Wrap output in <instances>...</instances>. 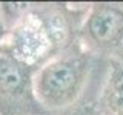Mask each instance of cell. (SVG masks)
Returning a JSON list of instances; mask_svg holds the SVG:
<instances>
[{"label": "cell", "instance_id": "obj_7", "mask_svg": "<svg viewBox=\"0 0 123 115\" xmlns=\"http://www.w3.org/2000/svg\"><path fill=\"white\" fill-rule=\"evenodd\" d=\"M72 115H100V114L94 109V106H88V107H83V109L74 112Z\"/></svg>", "mask_w": 123, "mask_h": 115}, {"label": "cell", "instance_id": "obj_6", "mask_svg": "<svg viewBox=\"0 0 123 115\" xmlns=\"http://www.w3.org/2000/svg\"><path fill=\"white\" fill-rule=\"evenodd\" d=\"M6 37H8V26H6V23H5V20H3V17H2V12H0V52L3 51Z\"/></svg>", "mask_w": 123, "mask_h": 115}, {"label": "cell", "instance_id": "obj_2", "mask_svg": "<svg viewBox=\"0 0 123 115\" xmlns=\"http://www.w3.org/2000/svg\"><path fill=\"white\" fill-rule=\"evenodd\" d=\"M86 6L66 3H28L22 17L8 29L3 51L32 68L77 38Z\"/></svg>", "mask_w": 123, "mask_h": 115}, {"label": "cell", "instance_id": "obj_3", "mask_svg": "<svg viewBox=\"0 0 123 115\" xmlns=\"http://www.w3.org/2000/svg\"><path fill=\"white\" fill-rule=\"evenodd\" d=\"M77 38L88 52L98 58L123 60V3H89Z\"/></svg>", "mask_w": 123, "mask_h": 115}, {"label": "cell", "instance_id": "obj_1", "mask_svg": "<svg viewBox=\"0 0 123 115\" xmlns=\"http://www.w3.org/2000/svg\"><path fill=\"white\" fill-rule=\"evenodd\" d=\"M106 64L75 38L36 68L32 89L38 106L48 115H72L94 106Z\"/></svg>", "mask_w": 123, "mask_h": 115}, {"label": "cell", "instance_id": "obj_4", "mask_svg": "<svg viewBox=\"0 0 123 115\" xmlns=\"http://www.w3.org/2000/svg\"><path fill=\"white\" fill-rule=\"evenodd\" d=\"M34 71L25 61L0 52V115H48L34 97Z\"/></svg>", "mask_w": 123, "mask_h": 115}, {"label": "cell", "instance_id": "obj_5", "mask_svg": "<svg viewBox=\"0 0 123 115\" xmlns=\"http://www.w3.org/2000/svg\"><path fill=\"white\" fill-rule=\"evenodd\" d=\"M94 109L100 115H123V60H108Z\"/></svg>", "mask_w": 123, "mask_h": 115}]
</instances>
